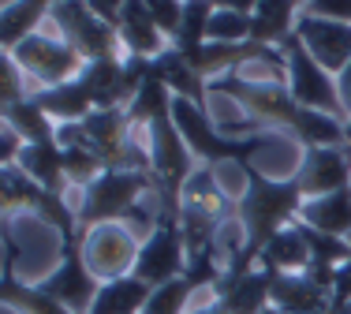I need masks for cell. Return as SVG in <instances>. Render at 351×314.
<instances>
[{
    "mask_svg": "<svg viewBox=\"0 0 351 314\" xmlns=\"http://www.w3.org/2000/svg\"><path fill=\"white\" fill-rule=\"evenodd\" d=\"M243 176H247V195L236 206V221L243 228V251L224 266V274H247V269H254L265 243L277 232H284L288 225H295L299 213H303V202H306L299 176L269 180L258 169H250V165H243Z\"/></svg>",
    "mask_w": 351,
    "mask_h": 314,
    "instance_id": "1",
    "label": "cell"
},
{
    "mask_svg": "<svg viewBox=\"0 0 351 314\" xmlns=\"http://www.w3.org/2000/svg\"><path fill=\"white\" fill-rule=\"evenodd\" d=\"M210 90L236 97L243 109L254 112L258 123H277V128H288L291 135L306 146V150H311V146H348L344 120L325 117V112H314V109H306V105H299L295 97L288 94V86H280V82L265 86V82H250L243 75H236V71H228V75L213 79Z\"/></svg>",
    "mask_w": 351,
    "mask_h": 314,
    "instance_id": "2",
    "label": "cell"
},
{
    "mask_svg": "<svg viewBox=\"0 0 351 314\" xmlns=\"http://www.w3.org/2000/svg\"><path fill=\"white\" fill-rule=\"evenodd\" d=\"M146 191H157V176L154 172H138V169H108L105 176H97L86 191H79L75 202V217H79V236L90 232L97 225L108 221H146L138 210V198Z\"/></svg>",
    "mask_w": 351,
    "mask_h": 314,
    "instance_id": "3",
    "label": "cell"
},
{
    "mask_svg": "<svg viewBox=\"0 0 351 314\" xmlns=\"http://www.w3.org/2000/svg\"><path fill=\"white\" fill-rule=\"evenodd\" d=\"M56 34H60L82 60H112V56L128 53L123 49V38L112 23H105L101 15L90 12L86 0H60V4L49 12Z\"/></svg>",
    "mask_w": 351,
    "mask_h": 314,
    "instance_id": "4",
    "label": "cell"
},
{
    "mask_svg": "<svg viewBox=\"0 0 351 314\" xmlns=\"http://www.w3.org/2000/svg\"><path fill=\"white\" fill-rule=\"evenodd\" d=\"M284 71H288V94L295 97L299 105L314 112H325V117H337L348 123V112H344V101H340V86L332 82V75L306 53V45L299 41L295 34L284 38Z\"/></svg>",
    "mask_w": 351,
    "mask_h": 314,
    "instance_id": "5",
    "label": "cell"
},
{
    "mask_svg": "<svg viewBox=\"0 0 351 314\" xmlns=\"http://www.w3.org/2000/svg\"><path fill=\"white\" fill-rule=\"evenodd\" d=\"M15 210L38 213L45 225H53L60 232V243L79 239V217H75V206L68 202V195H56L49 187L34 184L19 165H4V217H12Z\"/></svg>",
    "mask_w": 351,
    "mask_h": 314,
    "instance_id": "6",
    "label": "cell"
},
{
    "mask_svg": "<svg viewBox=\"0 0 351 314\" xmlns=\"http://www.w3.org/2000/svg\"><path fill=\"white\" fill-rule=\"evenodd\" d=\"M172 120L176 128H180V135L187 138L191 154L198 157V161L206 165H221V161H236L239 169L247 165V157L262 146V138H228L221 135V131L210 123L206 117V109H198L195 101H187V97H172Z\"/></svg>",
    "mask_w": 351,
    "mask_h": 314,
    "instance_id": "7",
    "label": "cell"
},
{
    "mask_svg": "<svg viewBox=\"0 0 351 314\" xmlns=\"http://www.w3.org/2000/svg\"><path fill=\"white\" fill-rule=\"evenodd\" d=\"M187 266H191V254H187V236H183L180 217L157 213L149 236L142 239L135 277H142L149 288H161V285H169V280L187 274Z\"/></svg>",
    "mask_w": 351,
    "mask_h": 314,
    "instance_id": "8",
    "label": "cell"
},
{
    "mask_svg": "<svg viewBox=\"0 0 351 314\" xmlns=\"http://www.w3.org/2000/svg\"><path fill=\"white\" fill-rule=\"evenodd\" d=\"M8 56H12V60L19 64L23 75L34 79L38 86H60V82H71V79L82 75V68H86V60L56 34H30L15 49H8Z\"/></svg>",
    "mask_w": 351,
    "mask_h": 314,
    "instance_id": "9",
    "label": "cell"
},
{
    "mask_svg": "<svg viewBox=\"0 0 351 314\" xmlns=\"http://www.w3.org/2000/svg\"><path fill=\"white\" fill-rule=\"evenodd\" d=\"M79 243H82V258H86L90 274L101 280V285L135 274L142 239L135 236V228L128 221H108V225L90 228V232L79 236Z\"/></svg>",
    "mask_w": 351,
    "mask_h": 314,
    "instance_id": "10",
    "label": "cell"
},
{
    "mask_svg": "<svg viewBox=\"0 0 351 314\" xmlns=\"http://www.w3.org/2000/svg\"><path fill=\"white\" fill-rule=\"evenodd\" d=\"M38 288L49 292L53 300H60L71 314H90L97 292H101V280L90 274L86 258H82V243L68 239V243H60V266L45 280H38Z\"/></svg>",
    "mask_w": 351,
    "mask_h": 314,
    "instance_id": "11",
    "label": "cell"
},
{
    "mask_svg": "<svg viewBox=\"0 0 351 314\" xmlns=\"http://www.w3.org/2000/svg\"><path fill=\"white\" fill-rule=\"evenodd\" d=\"M295 38L306 45V53L322 64L329 75H340V71L351 64V27L337 19H322V15L303 12L295 23Z\"/></svg>",
    "mask_w": 351,
    "mask_h": 314,
    "instance_id": "12",
    "label": "cell"
},
{
    "mask_svg": "<svg viewBox=\"0 0 351 314\" xmlns=\"http://www.w3.org/2000/svg\"><path fill=\"white\" fill-rule=\"evenodd\" d=\"M295 176L306 198L344 191V187H351V150L348 146H311Z\"/></svg>",
    "mask_w": 351,
    "mask_h": 314,
    "instance_id": "13",
    "label": "cell"
},
{
    "mask_svg": "<svg viewBox=\"0 0 351 314\" xmlns=\"http://www.w3.org/2000/svg\"><path fill=\"white\" fill-rule=\"evenodd\" d=\"M273 292V269L254 266L247 274H224L221 285L213 288V300L228 314H265Z\"/></svg>",
    "mask_w": 351,
    "mask_h": 314,
    "instance_id": "14",
    "label": "cell"
},
{
    "mask_svg": "<svg viewBox=\"0 0 351 314\" xmlns=\"http://www.w3.org/2000/svg\"><path fill=\"white\" fill-rule=\"evenodd\" d=\"M30 97H34L56 123H82L97 109V94H94V82L86 79V68H82L79 79L60 82V86H38Z\"/></svg>",
    "mask_w": 351,
    "mask_h": 314,
    "instance_id": "15",
    "label": "cell"
},
{
    "mask_svg": "<svg viewBox=\"0 0 351 314\" xmlns=\"http://www.w3.org/2000/svg\"><path fill=\"white\" fill-rule=\"evenodd\" d=\"M116 30H120V38H123L128 56H149V60H157V56H165L172 49L169 34L157 27L154 12L146 8V0H128Z\"/></svg>",
    "mask_w": 351,
    "mask_h": 314,
    "instance_id": "16",
    "label": "cell"
},
{
    "mask_svg": "<svg viewBox=\"0 0 351 314\" xmlns=\"http://www.w3.org/2000/svg\"><path fill=\"white\" fill-rule=\"evenodd\" d=\"M269 269V266H265ZM273 307L288 311V314H332L329 292L306 274H277L273 269V292H269Z\"/></svg>",
    "mask_w": 351,
    "mask_h": 314,
    "instance_id": "17",
    "label": "cell"
},
{
    "mask_svg": "<svg viewBox=\"0 0 351 314\" xmlns=\"http://www.w3.org/2000/svg\"><path fill=\"white\" fill-rule=\"evenodd\" d=\"M0 300L8 311L19 314H71L60 300H53L49 292H41L38 285H27L15 274V243L8 239V258H4V285H0Z\"/></svg>",
    "mask_w": 351,
    "mask_h": 314,
    "instance_id": "18",
    "label": "cell"
},
{
    "mask_svg": "<svg viewBox=\"0 0 351 314\" xmlns=\"http://www.w3.org/2000/svg\"><path fill=\"white\" fill-rule=\"evenodd\" d=\"M303 15V8L295 0H262L250 12V41L258 45H284V38L295 34V23Z\"/></svg>",
    "mask_w": 351,
    "mask_h": 314,
    "instance_id": "19",
    "label": "cell"
},
{
    "mask_svg": "<svg viewBox=\"0 0 351 314\" xmlns=\"http://www.w3.org/2000/svg\"><path fill=\"white\" fill-rule=\"evenodd\" d=\"M19 165L34 184L49 187L56 195H68V172H64V146L60 143H34V146H23Z\"/></svg>",
    "mask_w": 351,
    "mask_h": 314,
    "instance_id": "20",
    "label": "cell"
},
{
    "mask_svg": "<svg viewBox=\"0 0 351 314\" xmlns=\"http://www.w3.org/2000/svg\"><path fill=\"white\" fill-rule=\"evenodd\" d=\"M311 243H306V236H303V228H299V221L295 225H288L284 232H277L265 243V251L258 254V266H269V269H277V274H303L306 266H311Z\"/></svg>",
    "mask_w": 351,
    "mask_h": 314,
    "instance_id": "21",
    "label": "cell"
},
{
    "mask_svg": "<svg viewBox=\"0 0 351 314\" xmlns=\"http://www.w3.org/2000/svg\"><path fill=\"white\" fill-rule=\"evenodd\" d=\"M303 225L317 228V232H329V236H344L351 232V187L344 191H332L322 198H306L303 213H299Z\"/></svg>",
    "mask_w": 351,
    "mask_h": 314,
    "instance_id": "22",
    "label": "cell"
},
{
    "mask_svg": "<svg viewBox=\"0 0 351 314\" xmlns=\"http://www.w3.org/2000/svg\"><path fill=\"white\" fill-rule=\"evenodd\" d=\"M149 295H154V288L142 277H135V274L116 277V280H105L101 285L90 314H142L149 303Z\"/></svg>",
    "mask_w": 351,
    "mask_h": 314,
    "instance_id": "23",
    "label": "cell"
},
{
    "mask_svg": "<svg viewBox=\"0 0 351 314\" xmlns=\"http://www.w3.org/2000/svg\"><path fill=\"white\" fill-rule=\"evenodd\" d=\"M154 71H157V79H161L165 86L172 90V97H187V101H195L198 109H206V79L198 75V71L191 68L187 60H183L176 45H172L165 56H157V60H154Z\"/></svg>",
    "mask_w": 351,
    "mask_h": 314,
    "instance_id": "24",
    "label": "cell"
},
{
    "mask_svg": "<svg viewBox=\"0 0 351 314\" xmlns=\"http://www.w3.org/2000/svg\"><path fill=\"white\" fill-rule=\"evenodd\" d=\"M60 4V0H8L4 4V23H0V41H4V53L15 49L23 38L38 34V23L49 19V12Z\"/></svg>",
    "mask_w": 351,
    "mask_h": 314,
    "instance_id": "25",
    "label": "cell"
},
{
    "mask_svg": "<svg viewBox=\"0 0 351 314\" xmlns=\"http://www.w3.org/2000/svg\"><path fill=\"white\" fill-rule=\"evenodd\" d=\"M4 123L27 146H34V143H56V131H60V123L49 117L34 97H23V101H15V105H4Z\"/></svg>",
    "mask_w": 351,
    "mask_h": 314,
    "instance_id": "26",
    "label": "cell"
},
{
    "mask_svg": "<svg viewBox=\"0 0 351 314\" xmlns=\"http://www.w3.org/2000/svg\"><path fill=\"white\" fill-rule=\"evenodd\" d=\"M64 172H68V184L71 187L86 191L97 176H105V172H108V165H105V157L97 154L90 143H68V146H64Z\"/></svg>",
    "mask_w": 351,
    "mask_h": 314,
    "instance_id": "27",
    "label": "cell"
},
{
    "mask_svg": "<svg viewBox=\"0 0 351 314\" xmlns=\"http://www.w3.org/2000/svg\"><path fill=\"white\" fill-rule=\"evenodd\" d=\"M195 292H202V288L183 274V277L169 280V285L154 288V295H149V303H146L142 314H191L187 307H191V295Z\"/></svg>",
    "mask_w": 351,
    "mask_h": 314,
    "instance_id": "28",
    "label": "cell"
},
{
    "mask_svg": "<svg viewBox=\"0 0 351 314\" xmlns=\"http://www.w3.org/2000/svg\"><path fill=\"white\" fill-rule=\"evenodd\" d=\"M213 12H217L213 0H183V23H180V34H176V49L202 45Z\"/></svg>",
    "mask_w": 351,
    "mask_h": 314,
    "instance_id": "29",
    "label": "cell"
},
{
    "mask_svg": "<svg viewBox=\"0 0 351 314\" xmlns=\"http://www.w3.org/2000/svg\"><path fill=\"white\" fill-rule=\"evenodd\" d=\"M206 41L243 45V41H250V15H239V12H224V8H217L213 19H210V30H206Z\"/></svg>",
    "mask_w": 351,
    "mask_h": 314,
    "instance_id": "30",
    "label": "cell"
},
{
    "mask_svg": "<svg viewBox=\"0 0 351 314\" xmlns=\"http://www.w3.org/2000/svg\"><path fill=\"white\" fill-rule=\"evenodd\" d=\"M146 8L154 12L157 27L169 34V41L176 45V34H180V23H183V0H146Z\"/></svg>",
    "mask_w": 351,
    "mask_h": 314,
    "instance_id": "31",
    "label": "cell"
},
{
    "mask_svg": "<svg viewBox=\"0 0 351 314\" xmlns=\"http://www.w3.org/2000/svg\"><path fill=\"white\" fill-rule=\"evenodd\" d=\"M303 12L322 15V19L348 23V27H351V0H306V8H303Z\"/></svg>",
    "mask_w": 351,
    "mask_h": 314,
    "instance_id": "32",
    "label": "cell"
},
{
    "mask_svg": "<svg viewBox=\"0 0 351 314\" xmlns=\"http://www.w3.org/2000/svg\"><path fill=\"white\" fill-rule=\"evenodd\" d=\"M329 303H332V314L351 303V262L337 266V280H332V295H329Z\"/></svg>",
    "mask_w": 351,
    "mask_h": 314,
    "instance_id": "33",
    "label": "cell"
},
{
    "mask_svg": "<svg viewBox=\"0 0 351 314\" xmlns=\"http://www.w3.org/2000/svg\"><path fill=\"white\" fill-rule=\"evenodd\" d=\"M86 4H90V12L101 15L105 23L120 27V15H123V4H128V0H86Z\"/></svg>",
    "mask_w": 351,
    "mask_h": 314,
    "instance_id": "34",
    "label": "cell"
},
{
    "mask_svg": "<svg viewBox=\"0 0 351 314\" xmlns=\"http://www.w3.org/2000/svg\"><path fill=\"white\" fill-rule=\"evenodd\" d=\"M337 86H340V101H344V112H348V120H351V64L337 75Z\"/></svg>",
    "mask_w": 351,
    "mask_h": 314,
    "instance_id": "35",
    "label": "cell"
},
{
    "mask_svg": "<svg viewBox=\"0 0 351 314\" xmlns=\"http://www.w3.org/2000/svg\"><path fill=\"white\" fill-rule=\"evenodd\" d=\"M217 8H224V12H239V15H250L254 12L258 4H262V0H213Z\"/></svg>",
    "mask_w": 351,
    "mask_h": 314,
    "instance_id": "36",
    "label": "cell"
},
{
    "mask_svg": "<svg viewBox=\"0 0 351 314\" xmlns=\"http://www.w3.org/2000/svg\"><path fill=\"white\" fill-rule=\"evenodd\" d=\"M191 314H228V311H224L221 303L213 300V303H206V307H195V311H191Z\"/></svg>",
    "mask_w": 351,
    "mask_h": 314,
    "instance_id": "37",
    "label": "cell"
},
{
    "mask_svg": "<svg viewBox=\"0 0 351 314\" xmlns=\"http://www.w3.org/2000/svg\"><path fill=\"white\" fill-rule=\"evenodd\" d=\"M344 135H348V150H351V120L344 123Z\"/></svg>",
    "mask_w": 351,
    "mask_h": 314,
    "instance_id": "38",
    "label": "cell"
},
{
    "mask_svg": "<svg viewBox=\"0 0 351 314\" xmlns=\"http://www.w3.org/2000/svg\"><path fill=\"white\" fill-rule=\"evenodd\" d=\"M265 314H288V311H280V307H273V303H269V311H265Z\"/></svg>",
    "mask_w": 351,
    "mask_h": 314,
    "instance_id": "39",
    "label": "cell"
},
{
    "mask_svg": "<svg viewBox=\"0 0 351 314\" xmlns=\"http://www.w3.org/2000/svg\"><path fill=\"white\" fill-rule=\"evenodd\" d=\"M337 314H351V303H348V307H340V311H337Z\"/></svg>",
    "mask_w": 351,
    "mask_h": 314,
    "instance_id": "40",
    "label": "cell"
},
{
    "mask_svg": "<svg viewBox=\"0 0 351 314\" xmlns=\"http://www.w3.org/2000/svg\"><path fill=\"white\" fill-rule=\"evenodd\" d=\"M295 4H299V8H306V0H295Z\"/></svg>",
    "mask_w": 351,
    "mask_h": 314,
    "instance_id": "41",
    "label": "cell"
},
{
    "mask_svg": "<svg viewBox=\"0 0 351 314\" xmlns=\"http://www.w3.org/2000/svg\"><path fill=\"white\" fill-rule=\"evenodd\" d=\"M348 243H351V232H348Z\"/></svg>",
    "mask_w": 351,
    "mask_h": 314,
    "instance_id": "42",
    "label": "cell"
}]
</instances>
